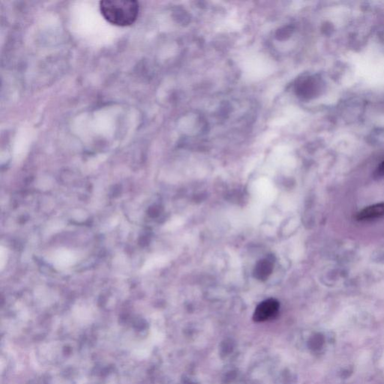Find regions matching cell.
I'll use <instances>...</instances> for the list:
<instances>
[{
	"label": "cell",
	"instance_id": "4",
	"mask_svg": "<svg viewBox=\"0 0 384 384\" xmlns=\"http://www.w3.org/2000/svg\"><path fill=\"white\" fill-rule=\"evenodd\" d=\"M318 88V81L315 78H308L298 84L297 89L299 95L304 97H311L315 95Z\"/></svg>",
	"mask_w": 384,
	"mask_h": 384
},
{
	"label": "cell",
	"instance_id": "6",
	"mask_svg": "<svg viewBox=\"0 0 384 384\" xmlns=\"http://www.w3.org/2000/svg\"><path fill=\"white\" fill-rule=\"evenodd\" d=\"M73 261L74 257L72 254L68 253V252H62L56 255L55 263L59 266L65 267L72 264Z\"/></svg>",
	"mask_w": 384,
	"mask_h": 384
},
{
	"label": "cell",
	"instance_id": "3",
	"mask_svg": "<svg viewBox=\"0 0 384 384\" xmlns=\"http://www.w3.org/2000/svg\"><path fill=\"white\" fill-rule=\"evenodd\" d=\"M384 216V202L367 206L357 213L356 219L357 221H371L378 219Z\"/></svg>",
	"mask_w": 384,
	"mask_h": 384
},
{
	"label": "cell",
	"instance_id": "2",
	"mask_svg": "<svg viewBox=\"0 0 384 384\" xmlns=\"http://www.w3.org/2000/svg\"><path fill=\"white\" fill-rule=\"evenodd\" d=\"M280 311V302L275 299H269L261 302L255 309L254 321L263 322L275 318Z\"/></svg>",
	"mask_w": 384,
	"mask_h": 384
},
{
	"label": "cell",
	"instance_id": "5",
	"mask_svg": "<svg viewBox=\"0 0 384 384\" xmlns=\"http://www.w3.org/2000/svg\"><path fill=\"white\" fill-rule=\"evenodd\" d=\"M272 269H273V263L272 260L266 258L257 264L254 275L258 280H266L272 273Z\"/></svg>",
	"mask_w": 384,
	"mask_h": 384
},
{
	"label": "cell",
	"instance_id": "7",
	"mask_svg": "<svg viewBox=\"0 0 384 384\" xmlns=\"http://www.w3.org/2000/svg\"><path fill=\"white\" fill-rule=\"evenodd\" d=\"M376 177H384V161L381 163V164H380V165L378 166V167H377V170H376L375 173Z\"/></svg>",
	"mask_w": 384,
	"mask_h": 384
},
{
	"label": "cell",
	"instance_id": "1",
	"mask_svg": "<svg viewBox=\"0 0 384 384\" xmlns=\"http://www.w3.org/2000/svg\"><path fill=\"white\" fill-rule=\"evenodd\" d=\"M100 10L105 20L111 24L128 26L137 20L139 14V3L131 1H101Z\"/></svg>",
	"mask_w": 384,
	"mask_h": 384
}]
</instances>
